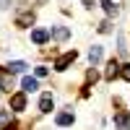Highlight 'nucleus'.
<instances>
[{
    "instance_id": "obj_1",
    "label": "nucleus",
    "mask_w": 130,
    "mask_h": 130,
    "mask_svg": "<svg viewBox=\"0 0 130 130\" xmlns=\"http://www.w3.org/2000/svg\"><path fill=\"white\" fill-rule=\"evenodd\" d=\"M75 57H78V55H75V50L65 52L62 57H57V60H55V70H65V68H68V65H70V62L75 60Z\"/></svg>"
},
{
    "instance_id": "obj_2",
    "label": "nucleus",
    "mask_w": 130,
    "mask_h": 130,
    "mask_svg": "<svg viewBox=\"0 0 130 130\" xmlns=\"http://www.w3.org/2000/svg\"><path fill=\"white\" fill-rule=\"evenodd\" d=\"M10 107H13L16 112H21L26 107V91H21V94H13L10 96Z\"/></svg>"
},
{
    "instance_id": "obj_3",
    "label": "nucleus",
    "mask_w": 130,
    "mask_h": 130,
    "mask_svg": "<svg viewBox=\"0 0 130 130\" xmlns=\"http://www.w3.org/2000/svg\"><path fill=\"white\" fill-rule=\"evenodd\" d=\"M47 39H50L47 29H34V31H31V42H34V44H44Z\"/></svg>"
},
{
    "instance_id": "obj_4",
    "label": "nucleus",
    "mask_w": 130,
    "mask_h": 130,
    "mask_svg": "<svg viewBox=\"0 0 130 130\" xmlns=\"http://www.w3.org/2000/svg\"><path fill=\"white\" fill-rule=\"evenodd\" d=\"M39 109H42V112H52V94H42V99H39Z\"/></svg>"
},
{
    "instance_id": "obj_5",
    "label": "nucleus",
    "mask_w": 130,
    "mask_h": 130,
    "mask_svg": "<svg viewBox=\"0 0 130 130\" xmlns=\"http://www.w3.org/2000/svg\"><path fill=\"white\" fill-rule=\"evenodd\" d=\"M8 73H24L26 70V62H21V60H13V62H8Z\"/></svg>"
},
{
    "instance_id": "obj_6",
    "label": "nucleus",
    "mask_w": 130,
    "mask_h": 130,
    "mask_svg": "<svg viewBox=\"0 0 130 130\" xmlns=\"http://www.w3.org/2000/svg\"><path fill=\"white\" fill-rule=\"evenodd\" d=\"M37 89H39L37 78H31V75H26V78H24V91H26V94H31V91H37Z\"/></svg>"
},
{
    "instance_id": "obj_7",
    "label": "nucleus",
    "mask_w": 130,
    "mask_h": 130,
    "mask_svg": "<svg viewBox=\"0 0 130 130\" xmlns=\"http://www.w3.org/2000/svg\"><path fill=\"white\" fill-rule=\"evenodd\" d=\"M52 37L62 42V39H68V37H70V31L65 29V26H55V29H52Z\"/></svg>"
},
{
    "instance_id": "obj_8",
    "label": "nucleus",
    "mask_w": 130,
    "mask_h": 130,
    "mask_svg": "<svg viewBox=\"0 0 130 130\" xmlns=\"http://www.w3.org/2000/svg\"><path fill=\"white\" fill-rule=\"evenodd\" d=\"M57 125H60V127H68V125H73V115H70V112H62V115H57Z\"/></svg>"
},
{
    "instance_id": "obj_9",
    "label": "nucleus",
    "mask_w": 130,
    "mask_h": 130,
    "mask_svg": "<svg viewBox=\"0 0 130 130\" xmlns=\"http://www.w3.org/2000/svg\"><path fill=\"white\" fill-rule=\"evenodd\" d=\"M115 125L120 127V130H130V120L125 115H115Z\"/></svg>"
},
{
    "instance_id": "obj_10",
    "label": "nucleus",
    "mask_w": 130,
    "mask_h": 130,
    "mask_svg": "<svg viewBox=\"0 0 130 130\" xmlns=\"http://www.w3.org/2000/svg\"><path fill=\"white\" fill-rule=\"evenodd\" d=\"M16 24H18V26H29V24H34V13H21V16L16 18Z\"/></svg>"
},
{
    "instance_id": "obj_11",
    "label": "nucleus",
    "mask_w": 130,
    "mask_h": 130,
    "mask_svg": "<svg viewBox=\"0 0 130 130\" xmlns=\"http://www.w3.org/2000/svg\"><path fill=\"white\" fill-rule=\"evenodd\" d=\"M89 60H91V62H99V60H102V47H99V44H94V47L89 50Z\"/></svg>"
},
{
    "instance_id": "obj_12",
    "label": "nucleus",
    "mask_w": 130,
    "mask_h": 130,
    "mask_svg": "<svg viewBox=\"0 0 130 130\" xmlns=\"http://www.w3.org/2000/svg\"><path fill=\"white\" fill-rule=\"evenodd\" d=\"M120 68H122V65H117V62L112 60L109 65H107V78H109V81H112V78H115V75H117V73H120Z\"/></svg>"
},
{
    "instance_id": "obj_13",
    "label": "nucleus",
    "mask_w": 130,
    "mask_h": 130,
    "mask_svg": "<svg viewBox=\"0 0 130 130\" xmlns=\"http://www.w3.org/2000/svg\"><path fill=\"white\" fill-rule=\"evenodd\" d=\"M8 122H10V112L8 109H0V127H5Z\"/></svg>"
},
{
    "instance_id": "obj_14",
    "label": "nucleus",
    "mask_w": 130,
    "mask_h": 130,
    "mask_svg": "<svg viewBox=\"0 0 130 130\" xmlns=\"http://www.w3.org/2000/svg\"><path fill=\"white\" fill-rule=\"evenodd\" d=\"M102 5H104V10H107V13H109V16H115V5H112V0H102Z\"/></svg>"
},
{
    "instance_id": "obj_15",
    "label": "nucleus",
    "mask_w": 130,
    "mask_h": 130,
    "mask_svg": "<svg viewBox=\"0 0 130 130\" xmlns=\"http://www.w3.org/2000/svg\"><path fill=\"white\" fill-rule=\"evenodd\" d=\"M120 75H122L125 81H130V62H127V65H122V68H120Z\"/></svg>"
}]
</instances>
